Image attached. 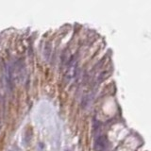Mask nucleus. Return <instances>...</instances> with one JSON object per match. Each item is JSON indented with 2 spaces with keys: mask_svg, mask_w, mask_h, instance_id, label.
Wrapping results in <instances>:
<instances>
[{
  "mask_svg": "<svg viewBox=\"0 0 151 151\" xmlns=\"http://www.w3.org/2000/svg\"><path fill=\"white\" fill-rule=\"evenodd\" d=\"M9 151H13V150H12V149H10V150H9Z\"/></svg>",
  "mask_w": 151,
  "mask_h": 151,
  "instance_id": "20e7f679",
  "label": "nucleus"
},
{
  "mask_svg": "<svg viewBox=\"0 0 151 151\" xmlns=\"http://www.w3.org/2000/svg\"><path fill=\"white\" fill-rule=\"evenodd\" d=\"M107 147V138L105 135H98L95 139V151H105Z\"/></svg>",
  "mask_w": 151,
  "mask_h": 151,
  "instance_id": "f03ea898",
  "label": "nucleus"
},
{
  "mask_svg": "<svg viewBox=\"0 0 151 151\" xmlns=\"http://www.w3.org/2000/svg\"><path fill=\"white\" fill-rule=\"evenodd\" d=\"M76 73H77V60H75V58H72L70 59L69 62L67 64V68H66V78L68 80H71L73 78Z\"/></svg>",
  "mask_w": 151,
  "mask_h": 151,
  "instance_id": "f257e3e1",
  "label": "nucleus"
},
{
  "mask_svg": "<svg viewBox=\"0 0 151 151\" xmlns=\"http://www.w3.org/2000/svg\"><path fill=\"white\" fill-rule=\"evenodd\" d=\"M64 151H72V150H70V149H65Z\"/></svg>",
  "mask_w": 151,
  "mask_h": 151,
  "instance_id": "7ed1b4c3",
  "label": "nucleus"
}]
</instances>
